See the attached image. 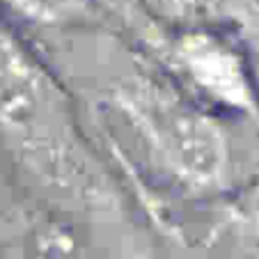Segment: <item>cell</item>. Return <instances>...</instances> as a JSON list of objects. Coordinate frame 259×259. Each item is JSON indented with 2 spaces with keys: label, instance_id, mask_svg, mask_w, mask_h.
Masks as SVG:
<instances>
[{
  "label": "cell",
  "instance_id": "obj_3",
  "mask_svg": "<svg viewBox=\"0 0 259 259\" xmlns=\"http://www.w3.org/2000/svg\"><path fill=\"white\" fill-rule=\"evenodd\" d=\"M167 53L177 71L202 94L232 108L250 110L254 106V88L243 58L218 34L188 30L167 44Z\"/></svg>",
  "mask_w": 259,
  "mask_h": 259
},
{
  "label": "cell",
  "instance_id": "obj_2",
  "mask_svg": "<svg viewBox=\"0 0 259 259\" xmlns=\"http://www.w3.org/2000/svg\"><path fill=\"white\" fill-rule=\"evenodd\" d=\"M113 101L154 158L181 184L211 188L225 179L227 140L223 128L165 80L131 69L115 83Z\"/></svg>",
  "mask_w": 259,
  "mask_h": 259
},
{
  "label": "cell",
  "instance_id": "obj_1",
  "mask_svg": "<svg viewBox=\"0 0 259 259\" xmlns=\"http://www.w3.org/2000/svg\"><path fill=\"white\" fill-rule=\"evenodd\" d=\"M0 147L46 195L73 209L110 197L76 110L39 55L0 19Z\"/></svg>",
  "mask_w": 259,
  "mask_h": 259
},
{
  "label": "cell",
  "instance_id": "obj_5",
  "mask_svg": "<svg viewBox=\"0 0 259 259\" xmlns=\"http://www.w3.org/2000/svg\"><path fill=\"white\" fill-rule=\"evenodd\" d=\"M90 3H99L103 5L108 12L117 14L119 19H124L131 25L136 32H147L149 37H156V25L154 19L149 16V12L145 10L142 0H90Z\"/></svg>",
  "mask_w": 259,
  "mask_h": 259
},
{
  "label": "cell",
  "instance_id": "obj_4",
  "mask_svg": "<svg viewBox=\"0 0 259 259\" xmlns=\"http://www.w3.org/2000/svg\"><path fill=\"white\" fill-rule=\"evenodd\" d=\"M0 10L41 28L78 25L92 16L90 0H0Z\"/></svg>",
  "mask_w": 259,
  "mask_h": 259
}]
</instances>
